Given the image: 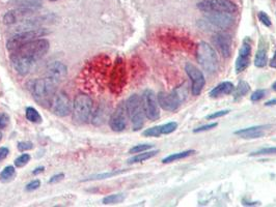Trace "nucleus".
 <instances>
[{
	"label": "nucleus",
	"mask_w": 276,
	"mask_h": 207,
	"mask_svg": "<svg viewBox=\"0 0 276 207\" xmlns=\"http://www.w3.org/2000/svg\"><path fill=\"white\" fill-rule=\"evenodd\" d=\"M250 54H251V41L249 38H246L243 41L242 47L240 49L239 55L236 62V71L238 74L245 70L250 63Z\"/></svg>",
	"instance_id": "2eb2a0df"
},
{
	"label": "nucleus",
	"mask_w": 276,
	"mask_h": 207,
	"mask_svg": "<svg viewBox=\"0 0 276 207\" xmlns=\"http://www.w3.org/2000/svg\"><path fill=\"white\" fill-rule=\"evenodd\" d=\"M193 153H194V150H186V151H182V152L173 153L169 156L164 157V159L162 160V163L169 164V163H173V162H176V161H179V160H183V159H185V157L190 156Z\"/></svg>",
	"instance_id": "b1692460"
},
{
	"label": "nucleus",
	"mask_w": 276,
	"mask_h": 207,
	"mask_svg": "<svg viewBox=\"0 0 276 207\" xmlns=\"http://www.w3.org/2000/svg\"><path fill=\"white\" fill-rule=\"evenodd\" d=\"M1 137H2V135H1V133H0V140H1Z\"/></svg>",
	"instance_id": "8fccbe9b"
},
{
	"label": "nucleus",
	"mask_w": 276,
	"mask_h": 207,
	"mask_svg": "<svg viewBox=\"0 0 276 207\" xmlns=\"http://www.w3.org/2000/svg\"><path fill=\"white\" fill-rule=\"evenodd\" d=\"M234 90H235V87H234L233 83H231V82H222V83L218 84L216 87H214L210 91L209 95L211 97H214V99H216V97H219V96H222V95L231 94Z\"/></svg>",
	"instance_id": "4be33fe9"
},
{
	"label": "nucleus",
	"mask_w": 276,
	"mask_h": 207,
	"mask_svg": "<svg viewBox=\"0 0 276 207\" xmlns=\"http://www.w3.org/2000/svg\"><path fill=\"white\" fill-rule=\"evenodd\" d=\"M110 69V59L105 55H100L92 59L81 71L79 79L89 90L99 91L104 88L107 81L108 71Z\"/></svg>",
	"instance_id": "f03ea898"
},
{
	"label": "nucleus",
	"mask_w": 276,
	"mask_h": 207,
	"mask_svg": "<svg viewBox=\"0 0 276 207\" xmlns=\"http://www.w3.org/2000/svg\"><path fill=\"white\" fill-rule=\"evenodd\" d=\"M124 171H113L110 173H103V174H98V175H93L92 177H89L87 180H93V179H104V178H108V177H111V176H115L117 174H121Z\"/></svg>",
	"instance_id": "f704fd0d"
},
{
	"label": "nucleus",
	"mask_w": 276,
	"mask_h": 207,
	"mask_svg": "<svg viewBox=\"0 0 276 207\" xmlns=\"http://www.w3.org/2000/svg\"><path fill=\"white\" fill-rule=\"evenodd\" d=\"M50 44L45 39L34 40L11 52V63L20 75L25 76L32 70L39 60L49 50Z\"/></svg>",
	"instance_id": "f257e3e1"
},
{
	"label": "nucleus",
	"mask_w": 276,
	"mask_h": 207,
	"mask_svg": "<svg viewBox=\"0 0 276 207\" xmlns=\"http://www.w3.org/2000/svg\"><path fill=\"white\" fill-rule=\"evenodd\" d=\"M25 115H26V118L30 121V123H33V124H41L42 123V116L32 107L26 108Z\"/></svg>",
	"instance_id": "a878e982"
},
{
	"label": "nucleus",
	"mask_w": 276,
	"mask_h": 207,
	"mask_svg": "<svg viewBox=\"0 0 276 207\" xmlns=\"http://www.w3.org/2000/svg\"><path fill=\"white\" fill-rule=\"evenodd\" d=\"M8 149L6 147H0V161H3L8 155Z\"/></svg>",
	"instance_id": "c03bdc74"
},
{
	"label": "nucleus",
	"mask_w": 276,
	"mask_h": 207,
	"mask_svg": "<svg viewBox=\"0 0 276 207\" xmlns=\"http://www.w3.org/2000/svg\"><path fill=\"white\" fill-rule=\"evenodd\" d=\"M40 187H41V181L39 179H35V180H32L31 182H29L25 189L28 192H32V191L38 190Z\"/></svg>",
	"instance_id": "4c0bfd02"
},
{
	"label": "nucleus",
	"mask_w": 276,
	"mask_h": 207,
	"mask_svg": "<svg viewBox=\"0 0 276 207\" xmlns=\"http://www.w3.org/2000/svg\"><path fill=\"white\" fill-rule=\"evenodd\" d=\"M46 34H48V31L45 28H37V29H31V30H24L16 33L15 35L7 41L6 47L8 51L14 52L17 49L21 48L22 46L26 45L34 40H38L43 38Z\"/></svg>",
	"instance_id": "0eeeda50"
},
{
	"label": "nucleus",
	"mask_w": 276,
	"mask_h": 207,
	"mask_svg": "<svg viewBox=\"0 0 276 207\" xmlns=\"http://www.w3.org/2000/svg\"><path fill=\"white\" fill-rule=\"evenodd\" d=\"M126 108L133 131H139L145 125L146 116L141 97L137 94H132L126 102Z\"/></svg>",
	"instance_id": "423d86ee"
},
{
	"label": "nucleus",
	"mask_w": 276,
	"mask_h": 207,
	"mask_svg": "<svg viewBox=\"0 0 276 207\" xmlns=\"http://www.w3.org/2000/svg\"><path fill=\"white\" fill-rule=\"evenodd\" d=\"M32 147H33V144L31 142H19L18 143V149L20 151L30 150Z\"/></svg>",
	"instance_id": "58836bf2"
},
{
	"label": "nucleus",
	"mask_w": 276,
	"mask_h": 207,
	"mask_svg": "<svg viewBox=\"0 0 276 207\" xmlns=\"http://www.w3.org/2000/svg\"><path fill=\"white\" fill-rule=\"evenodd\" d=\"M158 153V150H152V151H143V152H139V154L131 157V159L128 160V164H137V163H141L145 162L147 160L152 159L153 156H155L156 154Z\"/></svg>",
	"instance_id": "5701e85b"
},
{
	"label": "nucleus",
	"mask_w": 276,
	"mask_h": 207,
	"mask_svg": "<svg viewBox=\"0 0 276 207\" xmlns=\"http://www.w3.org/2000/svg\"><path fill=\"white\" fill-rule=\"evenodd\" d=\"M18 4L20 7H24V8H35L40 6V2L38 0H19Z\"/></svg>",
	"instance_id": "c85d7f7f"
},
{
	"label": "nucleus",
	"mask_w": 276,
	"mask_h": 207,
	"mask_svg": "<svg viewBox=\"0 0 276 207\" xmlns=\"http://www.w3.org/2000/svg\"><path fill=\"white\" fill-rule=\"evenodd\" d=\"M249 89H250V87H249V84L247 82L240 81L239 84H238V86L236 87V90H235V95H234L235 101H238L239 99L243 97L249 91Z\"/></svg>",
	"instance_id": "393cba45"
},
{
	"label": "nucleus",
	"mask_w": 276,
	"mask_h": 207,
	"mask_svg": "<svg viewBox=\"0 0 276 207\" xmlns=\"http://www.w3.org/2000/svg\"><path fill=\"white\" fill-rule=\"evenodd\" d=\"M196 59L202 69L208 74H214L218 69V57L209 44L201 42L196 47Z\"/></svg>",
	"instance_id": "39448f33"
},
{
	"label": "nucleus",
	"mask_w": 276,
	"mask_h": 207,
	"mask_svg": "<svg viewBox=\"0 0 276 207\" xmlns=\"http://www.w3.org/2000/svg\"><path fill=\"white\" fill-rule=\"evenodd\" d=\"M127 108L125 103H121L109 119V126L114 132H122L127 127Z\"/></svg>",
	"instance_id": "4468645a"
},
{
	"label": "nucleus",
	"mask_w": 276,
	"mask_h": 207,
	"mask_svg": "<svg viewBox=\"0 0 276 207\" xmlns=\"http://www.w3.org/2000/svg\"><path fill=\"white\" fill-rule=\"evenodd\" d=\"M50 1H57V0H50Z\"/></svg>",
	"instance_id": "3c124183"
},
{
	"label": "nucleus",
	"mask_w": 276,
	"mask_h": 207,
	"mask_svg": "<svg viewBox=\"0 0 276 207\" xmlns=\"http://www.w3.org/2000/svg\"><path fill=\"white\" fill-rule=\"evenodd\" d=\"M127 82V70L124 59L122 57L116 58L113 69L109 76V89L113 94H119Z\"/></svg>",
	"instance_id": "6e6552de"
},
{
	"label": "nucleus",
	"mask_w": 276,
	"mask_h": 207,
	"mask_svg": "<svg viewBox=\"0 0 276 207\" xmlns=\"http://www.w3.org/2000/svg\"><path fill=\"white\" fill-rule=\"evenodd\" d=\"M56 83L49 78L35 79L29 83V89L34 100L45 107L51 106L56 94Z\"/></svg>",
	"instance_id": "7ed1b4c3"
},
{
	"label": "nucleus",
	"mask_w": 276,
	"mask_h": 207,
	"mask_svg": "<svg viewBox=\"0 0 276 207\" xmlns=\"http://www.w3.org/2000/svg\"><path fill=\"white\" fill-rule=\"evenodd\" d=\"M273 105H276V99L272 100V101H269L266 103V106H273Z\"/></svg>",
	"instance_id": "de8ad7c7"
},
{
	"label": "nucleus",
	"mask_w": 276,
	"mask_h": 207,
	"mask_svg": "<svg viewBox=\"0 0 276 207\" xmlns=\"http://www.w3.org/2000/svg\"><path fill=\"white\" fill-rule=\"evenodd\" d=\"M270 67L273 69H276V52L274 53L272 59H271V63H270Z\"/></svg>",
	"instance_id": "a18cd8bd"
},
{
	"label": "nucleus",
	"mask_w": 276,
	"mask_h": 207,
	"mask_svg": "<svg viewBox=\"0 0 276 207\" xmlns=\"http://www.w3.org/2000/svg\"><path fill=\"white\" fill-rule=\"evenodd\" d=\"M141 101H142V106H143V110H145L146 117L152 121L159 119L160 109H159L157 96H156L155 92L150 89L145 90L142 93Z\"/></svg>",
	"instance_id": "9d476101"
},
{
	"label": "nucleus",
	"mask_w": 276,
	"mask_h": 207,
	"mask_svg": "<svg viewBox=\"0 0 276 207\" xmlns=\"http://www.w3.org/2000/svg\"><path fill=\"white\" fill-rule=\"evenodd\" d=\"M213 44L223 57H229L232 52V36L229 33L218 32L213 36Z\"/></svg>",
	"instance_id": "dca6fc26"
},
{
	"label": "nucleus",
	"mask_w": 276,
	"mask_h": 207,
	"mask_svg": "<svg viewBox=\"0 0 276 207\" xmlns=\"http://www.w3.org/2000/svg\"><path fill=\"white\" fill-rule=\"evenodd\" d=\"M33 14V9L31 8H24L19 7L17 9L9 10L4 15L3 22L7 25H11V24H16L18 22H24L25 20L29 19Z\"/></svg>",
	"instance_id": "f3484780"
},
{
	"label": "nucleus",
	"mask_w": 276,
	"mask_h": 207,
	"mask_svg": "<svg viewBox=\"0 0 276 207\" xmlns=\"http://www.w3.org/2000/svg\"><path fill=\"white\" fill-rule=\"evenodd\" d=\"M72 106L73 105H72L67 93L61 91V92H56L50 107L52 112L55 115L59 117H65L72 112Z\"/></svg>",
	"instance_id": "9b49d317"
},
{
	"label": "nucleus",
	"mask_w": 276,
	"mask_h": 207,
	"mask_svg": "<svg viewBox=\"0 0 276 207\" xmlns=\"http://www.w3.org/2000/svg\"><path fill=\"white\" fill-rule=\"evenodd\" d=\"M64 177H65V175H64L63 173H61V174H57V175H54V176H52V177L50 178V180H49V184H55V182H58V181L63 180V179H64Z\"/></svg>",
	"instance_id": "37998d69"
},
{
	"label": "nucleus",
	"mask_w": 276,
	"mask_h": 207,
	"mask_svg": "<svg viewBox=\"0 0 276 207\" xmlns=\"http://www.w3.org/2000/svg\"><path fill=\"white\" fill-rule=\"evenodd\" d=\"M8 123V116L4 113L0 115V129H4Z\"/></svg>",
	"instance_id": "79ce46f5"
},
{
	"label": "nucleus",
	"mask_w": 276,
	"mask_h": 207,
	"mask_svg": "<svg viewBox=\"0 0 276 207\" xmlns=\"http://www.w3.org/2000/svg\"><path fill=\"white\" fill-rule=\"evenodd\" d=\"M157 100L159 106L163 108L166 111H176L177 109L181 105L183 97L177 90L173 92H164L161 91L157 95Z\"/></svg>",
	"instance_id": "f8f14e48"
},
{
	"label": "nucleus",
	"mask_w": 276,
	"mask_h": 207,
	"mask_svg": "<svg viewBox=\"0 0 276 207\" xmlns=\"http://www.w3.org/2000/svg\"><path fill=\"white\" fill-rule=\"evenodd\" d=\"M67 74H68L67 67L59 62L52 63L51 65L48 66L46 69L47 78H49L56 84L62 82L67 77Z\"/></svg>",
	"instance_id": "6ab92c4d"
},
{
	"label": "nucleus",
	"mask_w": 276,
	"mask_h": 207,
	"mask_svg": "<svg viewBox=\"0 0 276 207\" xmlns=\"http://www.w3.org/2000/svg\"><path fill=\"white\" fill-rule=\"evenodd\" d=\"M73 120L76 124L83 125L88 123L93 112V102L92 97L86 93L78 94L72 106Z\"/></svg>",
	"instance_id": "20e7f679"
},
{
	"label": "nucleus",
	"mask_w": 276,
	"mask_h": 207,
	"mask_svg": "<svg viewBox=\"0 0 276 207\" xmlns=\"http://www.w3.org/2000/svg\"><path fill=\"white\" fill-rule=\"evenodd\" d=\"M215 127H217V124L214 123V124H210V125H206V126H202V127H199L197 129H195L193 132L194 133H200V132H205V131H209Z\"/></svg>",
	"instance_id": "a19ab883"
},
{
	"label": "nucleus",
	"mask_w": 276,
	"mask_h": 207,
	"mask_svg": "<svg viewBox=\"0 0 276 207\" xmlns=\"http://www.w3.org/2000/svg\"><path fill=\"white\" fill-rule=\"evenodd\" d=\"M153 147V145L150 144H140V145H136L134 147H132L130 149V153H139V152H143L146 150H149Z\"/></svg>",
	"instance_id": "473e14b6"
},
{
	"label": "nucleus",
	"mask_w": 276,
	"mask_h": 207,
	"mask_svg": "<svg viewBox=\"0 0 276 207\" xmlns=\"http://www.w3.org/2000/svg\"><path fill=\"white\" fill-rule=\"evenodd\" d=\"M185 70L192 83V85H191L192 93H193V95H199L206 84V80H205V77H203V75H202L201 70L191 64L186 65Z\"/></svg>",
	"instance_id": "ddd939ff"
},
{
	"label": "nucleus",
	"mask_w": 276,
	"mask_h": 207,
	"mask_svg": "<svg viewBox=\"0 0 276 207\" xmlns=\"http://www.w3.org/2000/svg\"><path fill=\"white\" fill-rule=\"evenodd\" d=\"M260 21L264 24V25L267 26V27H270L271 26V19L270 17L265 13V11H260L259 15H258Z\"/></svg>",
	"instance_id": "c9c22d12"
},
{
	"label": "nucleus",
	"mask_w": 276,
	"mask_h": 207,
	"mask_svg": "<svg viewBox=\"0 0 276 207\" xmlns=\"http://www.w3.org/2000/svg\"><path fill=\"white\" fill-rule=\"evenodd\" d=\"M29 161H30V155L29 154H27V153L21 154L19 157H17V159L15 160V166L18 167V168L24 167V166L28 164Z\"/></svg>",
	"instance_id": "7c9ffc66"
},
{
	"label": "nucleus",
	"mask_w": 276,
	"mask_h": 207,
	"mask_svg": "<svg viewBox=\"0 0 276 207\" xmlns=\"http://www.w3.org/2000/svg\"><path fill=\"white\" fill-rule=\"evenodd\" d=\"M143 135L147 136V137H160L162 135L161 126H157V127L148 129L147 131L143 132Z\"/></svg>",
	"instance_id": "c756f323"
},
{
	"label": "nucleus",
	"mask_w": 276,
	"mask_h": 207,
	"mask_svg": "<svg viewBox=\"0 0 276 207\" xmlns=\"http://www.w3.org/2000/svg\"><path fill=\"white\" fill-rule=\"evenodd\" d=\"M266 95V90H264V89H260V90H257L255 91L253 94H251V101L253 102H258L260 100H262L263 97H265Z\"/></svg>",
	"instance_id": "e433bc0d"
},
{
	"label": "nucleus",
	"mask_w": 276,
	"mask_h": 207,
	"mask_svg": "<svg viewBox=\"0 0 276 207\" xmlns=\"http://www.w3.org/2000/svg\"><path fill=\"white\" fill-rule=\"evenodd\" d=\"M178 128V124L177 123H169L165 124L163 126H161V132L162 135H169V134L174 133Z\"/></svg>",
	"instance_id": "2f4dec72"
},
{
	"label": "nucleus",
	"mask_w": 276,
	"mask_h": 207,
	"mask_svg": "<svg viewBox=\"0 0 276 207\" xmlns=\"http://www.w3.org/2000/svg\"><path fill=\"white\" fill-rule=\"evenodd\" d=\"M44 169H45L44 167H39V168H37V169H35V170H34V171H33L32 173H33L34 175H37V174H39V173L43 172V171H44Z\"/></svg>",
	"instance_id": "49530a36"
},
{
	"label": "nucleus",
	"mask_w": 276,
	"mask_h": 207,
	"mask_svg": "<svg viewBox=\"0 0 276 207\" xmlns=\"http://www.w3.org/2000/svg\"><path fill=\"white\" fill-rule=\"evenodd\" d=\"M15 174H16L15 168L13 166H7L2 170V172L0 173V179H1L2 181H7L13 178L15 176Z\"/></svg>",
	"instance_id": "cd10ccee"
},
{
	"label": "nucleus",
	"mask_w": 276,
	"mask_h": 207,
	"mask_svg": "<svg viewBox=\"0 0 276 207\" xmlns=\"http://www.w3.org/2000/svg\"><path fill=\"white\" fill-rule=\"evenodd\" d=\"M268 154H276V147H266V148H263V149H260L258 151L250 153V155H253V156L268 155Z\"/></svg>",
	"instance_id": "72a5a7b5"
},
{
	"label": "nucleus",
	"mask_w": 276,
	"mask_h": 207,
	"mask_svg": "<svg viewBox=\"0 0 276 207\" xmlns=\"http://www.w3.org/2000/svg\"><path fill=\"white\" fill-rule=\"evenodd\" d=\"M229 110H222V111H218V112H215L213 114H210L207 116V119H215V118H218V117H222L224 115H226L229 113Z\"/></svg>",
	"instance_id": "ea45409f"
},
{
	"label": "nucleus",
	"mask_w": 276,
	"mask_h": 207,
	"mask_svg": "<svg viewBox=\"0 0 276 207\" xmlns=\"http://www.w3.org/2000/svg\"><path fill=\"white\" fill-rule=\"evenodd\" d=\"M125 200V195L124 194H114V195H110V196H107L103 199V204L107 205V204H117L121 203Z\"/></svg>",
	"instance_id": "bb28decb"
},
{
	"label": "nucleus",
	"mask_w": 276,
	"mask_h": 207,
	"mask_svg": "<svg viewBox=\"0 0 276 207\" xmlns=\"http://www.w3.org/2000/svg\"><path fill=\"white\" fill-rule=\"evenodd\" d=\"M267 127L261 126V127H253V128H247L242 129L235 132V135L244 138V139H258L265 135V129Z\"/></svg>",
	"instance_id": "aec40b11"
},
{
	"label": "nucleus",
	"mask_w": 276,
	"mask_h": 207,
	"mask_svg": "<svg viewBox=\"0 0 276 207\" xmlns=\"http://www.w3.org/2000/svg\"><path fill=\"white\" fill-rule=\"evenodd\" d=\"M272 88H273V90H275L276 91V82L273 84V86H272Z\"/></svg>",
	"instance_id": "09e8293b"
},
{
	"label": "nucleus",
	"mask_w": 276,
	"mask_h": 207,
	"mask_svg": "<svg viewBox=\"0 0 276 207\" xmlns=\"http://www.w3.org/2000/svg\"><path fill=\"white\" fill-rule=\"evenodd\" d=\"M206 21L211 25L220 28L227 29L233 26L234 19L230 14H219V13H210L206 16Z\"/></svg>",
	"instance_id": "a211bd4d"
},
{
	"label": "nucleus",
	"mask_w": 276,
	"mask_h": 207,
	"mask_svg": "<svg viewBox=\"0 0 276 207\" xmlns=\"http://www.w3.org/2000/svg\"><path fill=\"white\" fill-rule=\"evenodd\" d=\"M197 8L202 13H219L233 15L238 10L237 5L231 0H202L197 3Z\"/></svg>",
	"instance_id": "1a4fd4ad"
},
{
	"label": "nucleus",
	"mask_w": 276,
	"mask_h": 207,
	"mask_svg": "<svg viewBox=\"0 0 276 207\" xmlns=\"http://www.w3.org/2000/svg\"><path fill=\"white\" fill-rule=\"evenodd\" d=\"M255 65L258 68H264L267 65V44L264 39L259 43V49L255 58Z\"/></svg>",
	"instance_id": "412c9836"
}]
</instances>
